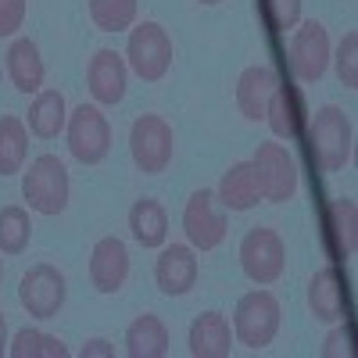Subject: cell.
I'll use <instances>...</instances> for the list:
<instances>
[{
    "mask_svg": "<svg viewBox=\"0 0 358 358\" xmlns=\"http://www.w3.org/2000/svg\"><path fill=\"white\" fill-rule=\"evenodd\" d=\"M126 57H129V69L143 83H158L172 69V40L158 22H140L129 33Z\"/></svg>",
    "mask_w": 358,
    "mask_h": 358,
    "instance_id": "cell-8",
    "label": "cell"
},
{
    "mask_svg": "<svg viewBox=\"0 0 358 358\" xmlns=\"http://www.w3.org/2000/svg\"><path fill=\"white\" fill-rule=\"evenodd\" d=\"M8 351V322H4V312H0V355Z\"/></svg>",
    "mask_w": 358,
    "mask_h": 358,
    "instance_id": "cell-34",
    "label": "cell"
},
{
    "mask_svg": "<svg viewBox=\"0 0 358 358\" xmlns=\"http://www.w3.org/2000/svg\"><path fill=\"white\" fill-rule=\"evenodd\" d=\"M215 197L222 201L226 212H251V208L262 201L251 162H233V165L222 172V179H219Z\"/></svg>",
    "mask_w": 358,
    "mask_h": 358,
    "instance_id": "cell-20",
    "label": "cell"
},
{
    "mask_svg": "<svg viewBox=\"0 0 358 358\" xmlns=\"http://www.w3.org/2000/svg\"><path fill=\"white\" fill-rule=\"evenodd\" d=\"M265 122L280 140H301L308 126V111H305V94L297 86H276L265 108Z\"/></svg>",
    "mask_w": 358,
    "mask_h": 358,
    "instance_id": "cell-16",
    "label": "cell"
},
{
    "mask_svg": "<svg viewBox=\"0 0 358 358\" xmlns=\"http://www.w3.org/2000/svg\"><path fill=\"white\" fill-rule=\"evenodd\" d=\"M308 151L315 158V165L322 172H341L351 162L355 151V129H351V118L337 108V104H326L308 118Z\"/></svg>",
    "mask_w": 358,
    "mask_h": 358,
    "instance_id": "cell-1",
    "label": "cell"
},
{
    "mask_svg": "<svg viewBox=\"0 0 358 358\" xmlns=\"http://www.w3.org/2000/svg\"><path fill=\"white\" fill-rule=\"evenodd\" d=\"M308 312L319 322H341L344 319V287L337 265H322L308 280Z\"/></svg>",
    "mask_w": 358,
    "mask_h": 358,
    "instance_id": "cell-19",
    "label": "cell"
},
{
    "mask_svg": "<svg viewBox=\"0 0 358 358\" xmlns=\"http://www.w3.org/2000/svg\"><path fill=\"white\" fill-rule=\"evenodd\" d=\"M287 54H290V69L297 83H319L326 65H330V33H326V25L315 18L297 22Z\"/></svg>",
    "mask_w": 358,
    "mask_h": 358,
    "instance_id": "cell-10",
    "label": "cell"
},
{
    "mask_svg": "<svg viewBox=\"0 0 358 358\" xmlns=\"http://www.w3.org/2000/svg\"><path fill=\"white\" fill-rule=\"evenodd\" d=\"M322 241L334 262H348L358 251V208L351 197H337L322 215Z\"/></svg>",
    "mask_w": 358,
    "mask_h": 358,
    "instance_id": "cell-15",
    "label": "cell"
},
{
    "mask_svg": "<svg viewBox=\"0 0 358 358\" xmlns=\"http://www.w3.org/2000/svg\"><path fill=\"white\" fill-rule=\"evenodd\" d=\"M201 4H208V8H212V4H222V0H201Z\"/></svg>",
    "mask_w": 358,
    "mask_h": 358,
    "instance_id": "cell-35",
    "label": "cell"
},
{
    "mask_svg": "<svg viewBox=\"0 0 358 358\" xmlns=\"http://www.w3.org/2000/svg\"><path fill=\"white\" fill-rule=\"evenodd\" d=\"M251 169H255V183H258L262 201L287 204L297 194V165L283 143H258Z\"/></svg>",
    "mask_w": 358,
    "mask_h": 358,
    "instance_id": "cell-5",
    "label": "cell"
},
{
    "mask_svg": "<svg viewBox=\"0 0 358 358\" xmlns=\"http://www.w3.org/2000/svg\"><path fill=\"white\" fill-rule=\"evenodd\" d=\"M33 241V219L22 204L0 208V251L4 255H22Z\"/></svg>",
    "mask_w": 358,
    "mask_h": 358,
    "instance_id": "cell-26",
    "label": "cell"
},
{
    "mask_svg": "<svg viewBox=\"0 0 358 358\" xmlns=\"http://www.w3.org/2000/svg\"><path fill=\"white\" fill-rule=\"evenodd\" d=\"M190 355L194 358H226L233 351V330L222 312H201L190 322Z\"/></svg>",
    "mask_w": 358,
    "mask_h": 358,
    "instance_id": "cell-18",
    "label": "cell"
},
{
    "mask_svg": "<svg viewBox=\"0 0 358 358\" xmlns=\"http://www.w3.org/2000/svg\"><path fill=\"white\" fill-rule=\"evenodd\" d=\"M226 215L215 212V190H197L190 194L187 208H183V233L194 251H215L226 241Z\"/></svg>",
    "mask_w": 358,
    "mask_h": 358,
    "instance_id": "cell-11",
    "label": "cell"
},
{
    "mask_svg": "<svg viewBox=\"0 0 358 358\" xmlns=\"http://www.w3.org/2000/svg\"><path fill=\"white\" fill-rule=\"evenodd\" d=\"M276 86L280 76L273 65H251L241 72V79H236V108H241L248 122H265V108Z\"/></svg>",
    "mask_w": 358,
    "mask_h": 358,
    "instance_id": "cell-17",
    "label": "cell"
},
{
    "mask_svg": "<svg viewBox=\"0 0 358 358\" xmlns=\"http://www.w3.org/2000/svg\"><path fill=\"white\" fill-rule=\"evenodd\" d=\"M129 229H133V241L140 248H165V236H169V215L162 201L155 197H140L129 208Z\"/></svg>",
    "mask_w": 358,
    "mask_h": 358,
    "instance_id": "cell-23",
    "label": "cell"
},
{
    "mask_svg": "<svg viewBox=\"0 0 358 358\" xmlns=\"http://www.w3.org/2000/svg\"><path fill=\"white\" fill-rule=\"evenodd\" d=\"M280 334V301L273 290H251L233 308V337L251 351H262Z\"/></svg>",
    "mask_w": 358,
    "mask_h": 358,
    "instance_id": "cell-3",
    "label": "cell"
},
{
    "mask_svg": "<svg viewBox=\"0 0 358 358\" xmlns=\"http://www.w3.org/2000/svg\"><path fill=\"white\" fill-rule=\"evenodd\" d=\"M129 280V251L118 236H101L90 251V283L101 294H118Z\"/></svg>",
    "mask_w": 358,
    "mask_h": 358,
    "instance_id": "cell-12",
    "label": "cell"
},
{
    "mask_svg": "<svg viewBox=\"0 0 358 358\" xmlns=\"http://www.w3.org/2000/svg\"><path fill=\"white\" fill-rule=\"evenodd\" d=\"M65 297H69L65 273L54 268V265H47V262L33 265L22 276V283H18V301L33 319H54L57 312H62Z\"/></svg>",
    "mask_w": 358,
    "mask_h": 358,
    "instance_id": "cell-9",
    "label": "cell"
},
{
    "mask_svg": "<svg viewBox=\"0 0 358 358\" xmlns=\"http://www.w3.org/2000/svg\"><path fill=\"white\" fill-rule=\"evenodd\" d=\"M262 11L273 33H287L301 22V0H262Z\"/></svg>",
    "mask_w": 358,
    "mask_h": 358,
    "instance_id": "cell-29",
    "label": "cell"
},
{
    "mask_svg": "<svg viewBox=\"0 0 358 358\" xmlns=\"http://www.w3.org/2000/svg\"><path fill=\"white\" fill-rule=\"evenodd\" d=\"M126 355L129 358H165L169 355V330L155 312H143L126 330Z\"/></svg>",
    "mask_w": 358,
    "mask_h": 358,
    "instance_id": "cell-22",
    "label": "cell"
},
{
    "mask_svg": "<svg viewBox=\"0 0 358 358\" xmlns=\"http://www.w3.org/2000/svg\"><path fill=\"white\" fill-rule=\"evenodd\" d=\"M129 155H133L140 172L162 176L172 165V155H176L172 126L162 115H140L133 122V129H129Z\"/></svg>",
    "mask_w": 358,
    "mask_h": 358,
    "instance_id": "cell-4",
    "label": "cell"
},
{
    "mask_svg": "<svg viewBox=\"0 0 358 358\" xmlns=\"http://www.w3.org/2000/svg\"><path fill=\"white\" fill-rule=\"evenodd\" d=\"M8 79L15 83L18 94H40L43 90V57L29 36L8 47Z\"/></svg>",
    "mask_w": 358,
    "mask_h": 358,
    "instance_id": "cell-21",
    "label": "cell"
},
{
    "mask_svg": "<svg viewBox=\"0 0 358 358\" xmlns=\"http://www.w3.org/2000/svg\"><path fill=\"white\" fill-rule=\"evenodd\" d=\"M337 76L348 90H358V33H344L341 47H337Z\"/></svg>",
    "mask_w": 358,
    "mask_h": 358,
    "instance_id": "cell-30",
    "label": "cell"
},
{
    "mask_svg": "<svg viewBox=\"0 0 358 358\" xmlns=\"http://www.w3.org/2000/svg\"><path fill=\"white\" fill-rule=\"evenodd\" d=\"M322 358H351L355 355V348H351V334L348 330H334L330 337L322 341V351H319Z\"/></svg>",
    "mask_w": 358,
    "mask_h": 358,
    "instance_id": "cell-32",
    "label": "cell"
},
{
    "mask_svg": "<svg viewBox=\"0 0 358 358\" xmlns=\"http://www.w3.org/2000/svg\"><path fill=\"white\" fill-rule=\"evenodd\" d=\"M25 22V0H0V40L15 36Z\"/></svg>",
    "mask_w": 358,
    "mask_h": 358,
    "instance_id": "cell-31",
    "label": "cell"
},
{
    "mask_svg": "<svg viewBox=\"0 0 358 358\" xmlns=\"http://www.w3.org/2000/svg\"><path fill=\"white\" fill-rule=\"evenodd\" d=\"M126 83H129V69L122 62V54L115 50H97L94 57H90V69H86V86L90 94H94L97 104H118L126 97Z\"/></svg>",
    "mask_w": 358,
    "mask_h": 358,
    "instance_id": "cell-14",
    "label": "cell"
},
{
    "mask_svg": "<svg viewBox=\"0 0 358 358\" xmlns=\"http://www.w3.org/2000/svg\"><path fill=\"white\" fill-rule=\"evenodd\" d=\"M90 18L101 33H122L136 22V0H90Z\"/></svg>",
    "mask_w": 358,
    "mask_h": 358,
    "instance_id": "cell-28",
    "label": "cell"
},
{
    "mask_svg": "<svg viewBox=\"0 0 358 358\" xmlns=\"http://www.w3.org/2000/svg\"><path fill=\"white\" fill-rule=\"evenodd\" d=\"M8 355L11 358H69V348L50 337V334H40V330H18L15 341L8 344Z\"/></svg>",
    "mask_w": 358,
    "mask_h": 358,
    "instance_id": "cell-27",
    "label": "cell"
},
{
    "mask_svg": "<svg viewBox=\"0 0 358 358\" xmlns=\"http://www.w3.org/2000/svg\"><path fill=\"white\" fill-rule=\"evenodd\" d=\"M283 265H287V251L276 229L268 226H255L244 233L241 241V268L244 276L258 287H273L283 276Z\"/></svg>",
    "mask_w": 358,
    "mask_h": 358,
    "instance_id": "cell-6",
    "label": "cell"
},
{
    "mask_svg": "<svg viewBox=\"0 0 358 358\" xmlns=\"http://www.w3.org/2000/svg\"><path fill=\"white\" fill-rule=\"evenodd\" d=\"M111 351H115V348H111L104 337H94V341H86V344H83L79 355H83V358H94V355H97V358H108Z\"/></svg>",
    "mask_w": 358,
    "mask_h": 358,
    "instance_id": "cell-33",
    "label": "cell"
},
{
    "mask_svg": "<svg viewBox=\"0 0 358 358\" xmlns=\"http://www.w3.org/2000/svg\"><path fill=\"white\" fill-rule=\"evenodd\" d=\"M197 273H201V265H197V255H194L190 244H169V248H162V255L155 262L158 290L169 294V297L190 294L194 283H197Z\"/></svg>",
    "mask_w": 358,
    "mask_h": 358,
    "instance_id": "cell-13",
    "label": "cell"
},
{
    "mask_svg": "<svg viewBox=\"0 0 358 358\" xmlns=\"http://www.w3.org/2000/svg\"><path fill=\"white\" fill-rule=\"evenodd\" d=\"M22 197L40 215H62L69 208V169L57 155H40L22 172Z\"/></svg>",
    "mask_w": 358,
    "mask_h": 358,
    "instance_id": "cell-2",
    "label": "cell"
},
{
    "mask_svg": "<svg viewBox=\"0 0 358 358\" xmlns=\"http://www.w3.org/2000/svg\"><path fill=\"white\" fill-rule=\"evenodd\" d=\"M29 155V129L22 118L15 115H0V176H15L22 172Z\"/></svg>",
    "mask_w": 358,
    "mask_h": 358,
    "instance_id": "cell-25",
    "label": "cell"
},
{
    "mask_svg": "<svg viewBox=\"0 0 358 358\" xmlns=\"http://www.w3.org/2000/svg\"><path fill=\"white\" fill-rule=\"evenodd\" d=\"M0 280H4V265H0Z\"/></svg>",
    "mask_w": 358,
    "mask_h": 358,
    "instance_id": "cell-36",
    "label": "cell"
},
{
    "mask_svg": "<svg viewBox=\"0 0 358 358\" xmlns=\"http://www.w3.org/2000/svg\"><path fill=\"white\" fill-rule=\"evenodd\" d=\"M65 133H69V151L76 162L83 165H101L111 151V126L97 104H79L69 122H65Z\"/></svg>",
    "mask_w": 358,
    "mask_h": 358,
    "instance_id": "cell-7",
    "label": "cell"
},
{
    "mask_svg": "<svg viewBox=\"0 0 358 358\" xmlns=\"http://www.w3.org/2000/svg\"><path fill=\"white\" fill-rule=\"evenodd\" d=\"M69 122L65 97L57 90H40L36 101L29 104V133H36L40 140H54Z\"/></svg>",
    "mask_w": 358,
    "mask_h": 358,
    "instance_id": "cell-24",
    "label": "cell"
}]
</instances>
